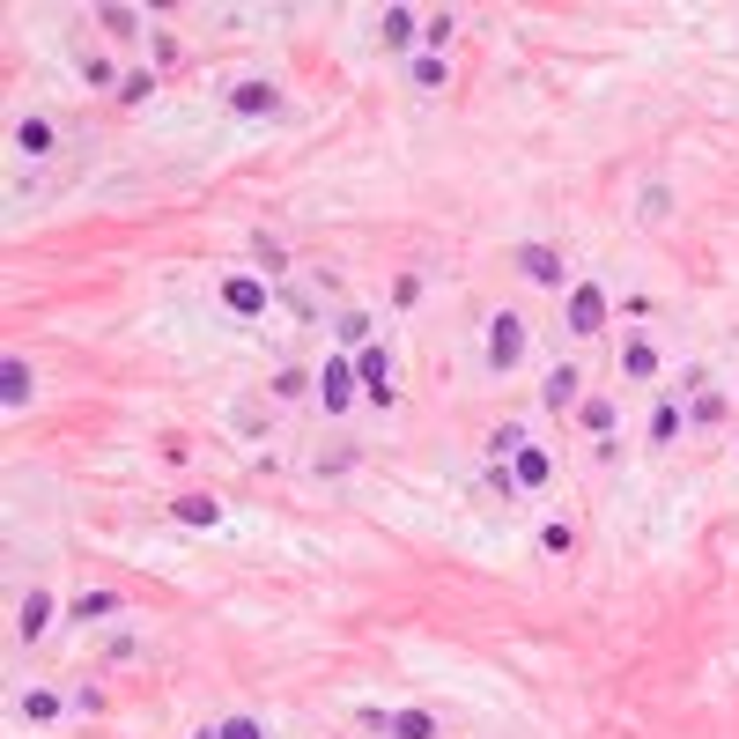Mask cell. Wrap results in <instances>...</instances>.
Segmentation results:
<instances>
[{
	"label": "cell",
	"instance_id": "4dcf8cb0",
	"mask_svg": "<svg viewBox=\"0 0 739 739\" xmlns=\"http://www.w3.org/2000/svg\"><path fill=\"white\" fill-rule=\"evenodd\" d=\"M193 739H222V725H215V732H193Z\"/></svg>",
	"mask_w": 739,
	"mask_h": 739
},
{
	"label": "cell",
	"instance_id": "9a60e30c",
	"mask_svg": "<svg viewBox=\"0 0 739 739\" xmlns=\"http://www.w3.org/2000/svg\"><path fill=\"white\" fill-rule=\"evenodd\" d=\"M178 518H185V525H215V518H222V503L207 496V488H193V496H178Z\"/></svg>",
	"mask_w": 739,
	"mask_h": 739
},
{
	"label": "cell",
	"instance_id": "8992f818",
	"mask_svg": "<svg viewBox=\"0 0 739 739\" xmlns=\"http://www.w3.org/2000/svg\"><path fill=\"white\" fill-rule=\"evenodd\" d=\"M230 111H237V119H274L281 97H274V82H259V74H252V82L230 89Z\"/></svg>",
	"mask_w": 739,
	"mask_h": 739
},
{
	"label": "cell",
	"instance_id": "7a4b0ae2",
	"mask_svg": "<svg viewBox=\"0 0 739 739\" xmlns=\"http://www.w3.org/2000/svg\"><path fill=\"white\" fill-rule=\"evenodd\" d=\"M518 363H525V318L496 311L488 318V370H518Z\"/></svg>",
	"mask_w": 739,
	"mask_h": 739
},
{
	"label": "cell",
	"instance_id": "d6986e66",
	"mask_svg": "<svg viewBox=\"0 0 739 739\" xmlns=\"http://www.w3.org/2000/svg\"><path fill=\"white\" fill-rule=\"evenodd\" d=\"M377 30H385V45H407V37L422 30V23H414L407 8H385V23H377Z\"/></svg>",
	"mask_w": 739,
	"mask_h": 739
},
{
	"label": "cell",
	"instance_id": "7402d4cb",
	"mask_svg": "<svg viewBox=\"0 0 739 739\" xmlns=\"http://www.w3.org/2000/svg\"><path fill=\"white\" fill-rule=\"evenodd\" d=\"M414 89H444V60H437V52H422V60H414Z\"/></svg>",
	"mask_w": 739,
	"mask_h": 739
},
{
	"label": "cell",
	"instance_id": "f1b7e54d",
	"mask_svg": "<svg viewBox=\"0 0 739 739\" xmlns=\"http://www.w3.org/2000/svg\"><path fill=\"white\" fill-rule=\"evenodd\" d=\"M340 340H355V348H363V340H370V318H363V311H348V318H340Z\"/></svg>",
	"mask_w": 739,
	"mask_h": 739
},
{
	"label": "cell",
	"instance_id": "ffe728a7",
	"mask_svg": "<svg viewBox=\"0 0 739 739\" xmlns=\"http://www.w3.org/2000/svg\"><path fill=\"white\" fill-rule=\"evenodd\" d=\"M673 437H680V407L658 400V414H651V444H673Z\"/></svg>",
	"mask_w": 739,
	"mask_h": 739
},
{
	"label": "cell",
	"instance_id": "52a82bcc",
	"mask_svg": "<svg viewBox=\"0 0 739 739\" xmlns=\"http://www.w3.org/2000/svg\"><path fill=\"white\" fill-rule=\"evenodd\" d=\"M30 392H37L30 363H23V355H8V363H0V407H8V414H23V407H30Z\"/></svg>",
	"mask_w": 739,
	"mask_h": 739
},
{
	"label": "cell",
	"instance_id": "ac0fdd59",
	"mask_svg": "<svg viewBox=\"0 0 739 739\" xmlns=\"http://www.w3.org/2000/svg\"><path fill=\"white\" fill-rule=\"evenodd\" d=\"M15 710H23L30 725H45V717H60V695H52V688H30L23 703H15Z\"/></svg>",
	"mask_w": 739,
	"mask_h": 739
},
{
	"label": "cell",
	"instance_id": "4fadbf2b",
	"mask_svg": "<svg viewBox=\"0 0 739 739\" xmlns=\"http://www.w3.org/2000/svg\"><path fill=\"white\" fill-rule=\"evenodd\" d=\"M510 459H518V466H510V473H518V488H540V481H547V451H540V444H518Z\"/></svg>",
	"mask_w": 739,
	"mask_h": 739
},
{
	"label": "cell",
	"instance_id": "3957f363",
	"mask_svg": "<svg viewBox=\"0 0 739 739\" xmlns=\"http://www.w3.org/2000/svg\"><path fill=\"white\" fill-rule=\"evenodd\" d=\"M355 377H363V400H370V407H392V355H385V348H363V355H355Z\"/></svg>",
	"mask_w": 739,
	"mask_h": 739
},
{
	"label": "cell",
	"instance_id": "8fae6325",
	"mask_svg": "<svg viewBox=\"0 0 739 739\" xmlns=\"http://www.w3.org/2000/svg\"><path fill=\"white\" fill-rule=\"evenodd\" d=\"M52 141L60 134H52L45 111H23V119H15V148H23V156H52Z\"/></svg>",
	"mask_w": 739,
	"mask_h": 739
},
{
	"label": "cell",
	"instance_id": "83f0119b",
	"mask_svg": "<svg viewBox=\"0 0 739 739\" xmlns=\"http://www.w3.org/2000/svg\"><path fill=\"white\" fill-rule=\"evenodd\" d=\"M222 739H267V725H259V717H230V725H222Z\"/></svg>",
	"mask_w": 739,
	"mask_h": 739
},
{
	"label": "cell",
	"instance_id": "ba28073f",
	"mask_svg": "<svg viewBox=\"0 0 739 739\" xmlns=\"http://www.w3.org/2000/svg\"><path fill=\"white\" fill-rule=\"evenodd\" d=\"M222 303H230L237 318H259V311H267V281H259V274H230V281H222Z\"/></svg>",
	"mask_w": 739,
	"mask_h": 739
},
{
	"label": "cell",
	"instance_id": "9c48e42d",
	"mask_svg": "<svg viewBox=\"0 0 739 739\" xmlns=\"http://www.w3.org/2000/svg\"><path fill=\"white\" fill-rule=\"evenodd\" d=\"M577 385H584V377H577L570 363H555V370H547V385H540V407H547V414H570V407H577Z\"/></svg>",
	"mask_w": 739,
	"mask_h": 739
},
{
	"label": "cell",
	"instance_id": "5b68a950",
	"mask_svg": "<svg viewBox=\"0 0 739 739\" xmlns=\"http://www.w3.org/2000/svg\"><path fill=\"white\" fill-rule=\"evenodd\" d=\"M355 392H363L355 363H326V370H318V400H326V414H340V407L355 400Z\"/></svg>",
	"mask_w": 739,
	"mask_h": 739
},
{
	"label": "cell",
	"instance_id": "2e32d148",
	"mask_svg": "<svg viewBox=\"0 0 739 739\" xmlns=\"http://www.w3.org/2000/svg\"><path fill=\"white\" fill-rule=\"evenodd\" d=\"M584 429H592L599 451H606V437H614V400H584Z\"/></svg>",
	"mask_w": 739,
	"mask_h": 739
},
{
	"label": "cell",
	"instance_id": "f546056e",
	"mask_svg": "<svg viewBox=\"0 0 739 739\" xmlns=\"http://www.w3.org/2000/svg\"><path fill=\"white\" fill-rule=\"evenodd\" d=\"M134 23H141V15H134V8H104V30H119V37H134Z\"/></svg>",
	"mask_w": 739,
	"mask_h": 739
},
{
	"label": "cell",
	"instance_id": "d4e9b609",
	"mask_svg": "<svg viewBox=\"0 0 739 739\" xmlns=\"http://www.w3.org/2000/svg\"><path fill=\"white\" fill-rule=\"evenodd\" d=\"M451 30H459L451 15H429V23H422V37H429V52H437V60H444V37H451Z\"/></svg>",
	"mask_w": 739,
	"mask_h": 739
},
{
	"label": "cell",
	"instance_id": "5bb4252c",
	"mask_svg": "<svg viewBox=\"0 0 739 739\" xmlns=\"http://www.w3.org/2000/svg\"><path fill=\"white\" fill-rule=\"evenodd\" d=\"M621 370H629L636 385H643V377H658V348H651V340H629V348H621Z\"/></svg>",
	"mask_w": 739,
	"mask_h": 739
},
{
	"label": "cell",
	"instance_id": "6da1fadb",
	"mask_svg": "<svg viewBox=\"0 0 739 739\" xmlns=\"http://www.w3.org/2000/svg\"><path fill=\"white\" fill-rule=\"evenodd\" d=\"M562 326H570L577 340H592L606 326V289H599V281H577V289L562 296Z\"/></svg>",
	"mask_w": 739,
	"mask_h": 739
},
{
	"label": "cell",
	"instance_id": "cb8c5ba5",
	"mask_svg": "<svg viewBox=\"0 0 739 739\" xmlns=\"http://www.w3.org/2000/svg\"><path fill=\"white\" fill-rule=\"evenodd\" d=\"M303 392H311V377H303V370H281L274 377V400H303Z\"/></svg>",
	"mask_w": 739,
	"mask_h": 739
},
{
	"label": "cell",
	"instance_id": "e0dca14e",
	"mask_svg": "<svg viewBox=\"0 0 739 739\" xmlns=\"http://www.w3.org/2000/svg\"><path fill=\"white\" fill-rule=\"evenodd\" d=\"M104 614H119V592H82L74 599V621H104Z\"/></svg>",
	"mask_w": 739,
	"mask_h": 739
},
{
	"label": "cell",
	"instance_id": "277c9868",
	"mask_svg": "<svg viewBox=\"0 0 739 739\" xmlns=\"http://www.w3.org/2000/svg\"><path fill=\"white\" fill-rule=\"evenodd\" d=\"M518 274L525 281H540V289H562V252H547V244H518Z\"/></svg>",
	"mask_w": 739,
	"mask_h": 739
},
{
	"label": "cell",
	"instance_id": "4316f807",
	"mask_svg": "<svg viewBox=\"0 0 739 739\" xmlns=\"http://www.w3.org/2000/svg\"><path fill=\"white\" fill-rule=\"evenodd\" d=\"M518 444H525V429H518V422H503L496 437H488V451H496V459H503V451H518Z\"/></svg>",
	"mask_w": 739,
	"mask_h": 739
},
{
	"label": "cell",
	"instance_id": "44dd1931",
	"mask_svg": "<svg viewBox=\"0 0 739 739\" xmlns=\"http://www.w3.org/2000/svg\"><path fill=\"white\" fill-rule=\"evenodd\" d=\"M540 547H547V555H570V547H577V533H570L562 518H547V525H540Z\"/></svg>",
	"mask_w": 739,
	"mask_h": 739
},
{
	"label": "cell",
	"instance_id": "484cf974",
	"mask_svg": "<svg viewBox=\"0 0 739 739\" xmlns=\"http://www.w3.org/2000/svg\"><path fill=\"white\" fill-rule=\"evenodd\" d=\"M82 82H89V89L111 82V60H104V52H82Z\"/></svg>",
	"mask_w": 739,
	"mask_h": 739
},
{
	"label": "cell",
	"instance_id": "7c38bea8",
	"mask_svg": "<svg viewBox=\"0 0 739 739\" xmlns=\"http://www.w3.org/2000/svg\"><path fill=\"white\" fill-rule=\"evenodd\" d=\"M385 739H437V717H429V710H392Z\"/></svg>",
	"mask_w": 739,
	"mask_h": 739
},
{
	"label": "cell",
	"instance_id": "603a6c76",
	"mask_svg": "<svg viewBox=\"0 0 739 739\" xmlns=\"http://www.w3.org/2000/svg\"><path fill=\"white\" fill-rule=\"evenodd\" d=\"M148 89H156V74H119V104H148Z\"/></svg>",
	"mask_w": 739,
	"mask_h": 739
},
{
	"label": "cell",
	"instance_id": "30bf717a",
	"mask_svg": "<svg viewBox=\"0 0 739 739\" xmlns=\"http://www.w3.org/2000/svg\"><path fill=\"white\" fill-rule=\"evenodd\" d=\"M15 629H23L30 643L52 629V592H45V584H30V592H23V606H15Z\"/></svg>",
	"mask_w": 739,
	"mask_h": 739
}]
</instances>
